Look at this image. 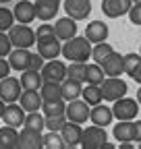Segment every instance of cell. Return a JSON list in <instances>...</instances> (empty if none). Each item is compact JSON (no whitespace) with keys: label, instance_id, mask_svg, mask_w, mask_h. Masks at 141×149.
I'll use <instances>...</instances> for the list:
<instances>
[{"label":"cell","instance_id":"obj_7","mask_svg":"<svg viewBox=\"0 0 141 149\" xmlns=\"http://www.w3.org/2000/svg\"><path fill=\"white\" fill-rule=\"evenodd\" d=\"M21 81L17 77H4L0 79V100H4V104H13V102H19L21 97Z\"/></svg>","mask_w":141,"mask_h":149},{"label":"cell","instance_id":"obj_20","mask_svg":"<svg viewBox=\"0 0 141 149\" xmlns=\"http://www.w3.org/2000/svg\"><path fill=\"white\" fill-rule=\"evenodd\" d=\"M42 93L40 89H23L21 91V97H19V104L25 112H38L42 110Z\"/></svg>","mask_w":141,"mask_h":149},{"label":"cell","instance_id":"obj_32","mask_svg":"<svg viewBox=\"0 0 141 149\" xmlns=\"http://www.w3.org/2000/svg\"><path fill=\"white\" fill-rule=\"evenodd\" d=\"M44 149H66L64 139L58 130H48L44 135Z\"/></svg>","mask_w":141,"mask_h":149},{"label":"cell","instance_id":"obj_43","mask_svg":"<svg viewBox=\"0 0 141 149\" xmlns=\"http://www.w3.org/2000/svg\"><path fill=\"white\" fill-rule=\"evenodd\" d=\"M133 141H141V120H135V137H133Z\"/></svg>","mask_w":141,"mask_h":149},{"label":"cell","instance_id":"obj_21","mask_svg":"<svg viewBox=\"0 0 141 149\" xmlns=\"http://www.w3.org/2000/svg\"><path fill=\"white\" fill-rule=\"evenodd\" d=\"M102 68L106 72V77H120L125 72V58L120 52H112L108 58L102 62Z\"/></svg>","mask_w":141,"mask_h":149},{"label":"cell","instance_id":"obj_47","mask_svg":"<svg viewBox=\"0 0 141 149\" xmlns=\"http://www.w3.org/2000/svg\"><path fill=\"white\" fill-rule=\"evenodd\" d=\"M10 2V0H0V4H8Z\"/></svg>","mask_w":141,"mask_h":149},{"label":"cell","instance_id":"obj_48","mask_svg":"<svg viewBox=\"0 0 141 149\" xmlns=\"http://www.w3.org/2000/svg\"><path fill=\"white\" fill-rule=\"evenodd\" d=\"M137 147H139V149H141V141H139V143H137Z\"/></svg>","mask_w":141,"mask_h":149},{"label":"cell","instance_id":"obj_13","mask_svg":"<svg viewBox=\"0 0 141 149\" xmlns=\"http://www.w3.org/2000/svg\"><path fill=\"white\" fill-rule=\"evenodd\" d=\"M33 4H35V17H38L40 21L48 23L58 15L62 0H35Z\"/></svg>","mask_w":141,"mask_h":149},{"label":"cell","instance_id":"obj_27","mask_svg":"<svg viewBox=\"0 0 141 149\" xmlns=\"http://www.w3.org/2000/svg\"><path fill=\"white\" fill-rule=\"evenodd\" d=\"M40 93H42V100L48 102V100H60L62 97V85L58 81H44L42 87H40Z\"/></svg>","mask_w":141,"mask_h":149},{"label":"cell","instance_id":"obj_12","mask_svg":"<svg viewBox=\"0 0 141 149\" xmlns=\"http://www.w3.org/2000/svg\"><path fill=\"white\" fill-rule=\"evenodd\" d=\"M60 135L64 139V145L66 149H75L81 145V137H83V128L79 122H73V120H66L64 126L60 128Z\"/></svg>","mask_w":141,"mask_h":149},{"label":"cell","instance_id":"obj_14","mask_svg":"<svg viewBox=\"0 0 141 149\" xmlns=\"http://www.w3.org/2000/svg\"><path fill=\"white\" fill-rule=\"evenodd\" d=\"M133 6V0H102V13L108 19H118L122 15H129Z\"/></svg>","mask_w":141,"mask_h":149},{"label":"cell","instance_id":"obj_38","mask_svg":"<svg viewBox=\"0 0 141 149\" xmlns=\"http://www.w3.org/2000/svg\"><path fill=\"white\" fill-rule=\"evenodd\" d=\"M13 50V42H10V37H8V31H0V56H6L10 54Z\"/></svg>","mask_w":141,"mask_h":149},{"label":"cell","instance_id":"obj_23","mask_svg":"<svg viewBox=\"0 0 141 149\" xmlns=\"http://www.w3.org/2000/svg\"><path fill=\"white\" fill-rule=\"evenodd\" d=\"M112 135L118 143H127V141H133L135 137V120H118Z\"/></svg>","mask_w":141,"mask_h":149},{"label":"cell","instance_id":"obj_17","mask_svg":"<svg viewBox=\"0 0 141 149\" xmlns=\"http://www.w3.org/2000/svg\"><path fill=\"white\" fill-rule=\"evenodd\" d=\"M54 35L58 37L60 42H66V40H70V37H75L77 35V21L70 19L68 15L60 17L58 21L54 23Z\"/></svg>","mask_w":141,"mask_h":149},{"label":"cell","instance_id":"obj_25","mask_svg":"<svg viewBox=\"0 0 141 149\" xmlns=\"http://www.w3.org/2000/svg\"><path fill=\"white\" fill-rule=\"evenodd\" d=\"M60 85H62V100H64V102H70V100L81 97V91H83V83H81V81L66 77Z\"/></svg>","mask_w":141,"mask_h":149},{"label":"cell","instance_id":"obj_50","mask_svg":"<svg viewBox=\"0 0 141 149\" xmlns=\"http://www.w3.org/2000/svg\"><path fill=\"white\" fill-rule=\"evenodd\" d=\"M139 54H141V48H139Z\"/></svg>","mask_w":141,"mask_h":149},{"label":"cell","instance_id":"obj_30","mask_svg":"<svg viewBox=\"0 0 141 149\" xmlns=\"http://www.w3.org/2000/svg\"><path fill=\"white\" fill-rule=\"evenodd\" d=\"M81 97L89 104V106H96L100 102H104V95H102V87L100 85H91V83H87L81 91Z\"/></svg>","mask_w":141,"mask_h":149},{"label":"cell","instance_id":"obj_19","mask_svg":"<svg viewBox=\"0 0 141 149\" xmlns=\"http://www.w3.org/2000/svg\"><path fill=\"white\" fill-rule=\"evenodd\" d=\"M89 120L91 124H98V126H110L112 120H114V114H112V108H108L106 104H96L91 106V112H89Z\"/></svg>","mask_w":141,"mask_h":149},{"label":"cell","instance_id":"obj_45","mask_svg":"<svg viewBox=\"0 0 141 149\" xmlns=\"http://www.w3.org/2000/svg\"><path fill=\"white\" fill-rule=\"evenodd\" d=\"M4 106H6V104H4V100H0V118H2V112H4Z\"/></svg>","mask_w":141,"mask_h":149},{"label":"cell","instance_id":"obj_26","mask_svg":"<svg viewBox=\"0 0 141 149\" xmlns=\"http://www.w3.org/2000/svg\"><path fill=\"white\" fill-rule=\"evenodd\" d=\"M19 81H21V87H23V89H40L42 83H44V77H42L40 70L27 68V70L21 72V79H19Z\"/></svg>","mask_w":141,"mask_h":149},{"label":"cell","instance_id":"obj_18","mask_svg":"<svg viewBox=\"0 0 141 149\" xmlns=\"http://www.w3.org/2000/svg\"><path fill=\"white\" fill-rule=\"evenodd\" d=\"M6 58H8V64H10V68H13V70L23 72V70H27V68H29L31 52H29V48H13V50H10V54L6 56Z\"/></svg>","mask_w":141,"mask_h":149},{"label":"cell","instance_id":"obj_33","mask_svg":"<svg viewBox=\"0 0 141 149\" xmlns=\"http://www.w3.org/2000/svg\"><path fill=\"white\" fill-rule=\"evenodd\" d=\"M23 126H29V128H38V130H44L46 128V116L42 112H27L25 114V122Z\"/></svg>","mask_w":141,"mask_h":149},{"label":"cell","instance_id":"obj_15","mask_svg":"<svg viewBox=\"0 0 141 149\" xmlns=\"http://www.w3.org/2000/svg\"><path fill=\"white\" fill-rule=\"evenodd\" d=\"M25 114L27 112L21 108V104H17V102H13V104H6L4 106V112H2V120L4 124H8V126H23V122H25Z\"/></svg>","mask_w":141,"mask_h":149},{"label":"cell","instance_id":"obj_44","mask_svg":"<svg viewBox=\"0 0 141 149\" xmlns=\"http://www.w3.org/2000/svg\"><path fill=\"white\" fill-rule=\"evenodd\" d=\"M131 79H133L135 83H139V85H141V64H139V66L135 68V72L131 74Z\"/></svg>","mask_w":141,"mask_h":149},{"label":"cell","instance_id":"obj_46","mask_svg":"<svg viewBox=\"0 0 141 149\" xmlns=\"http://www.w3.org/2000/svg\"><path fill=\"white\" fill-rule=\"evenodd\" d=\"M137 102H139V106H141V87H139V91H137Z\"/></svg>","mask_w":141,"mask_h":149},{"label":"cell","instance_id":"obj_41","mask_svg":"<svg viewBox=\"0 0 141 149\" xmlns=\"http://www.w3.org/2000/svg\"><path fill=\"white\" fill-rule=\"evenodd\" d=\"M44 62H46V60H44V56H42L40 52H35V54L31 52V60H29V68H31V70H42Z\"/></svg>","mask_w":141,"mask_h":149},{"label":"cell","instance_id":"obj_39","mask_svg":"<svg viewBox=\"0 0 141 149\" xmlns=\"http://www.w3.org/2000/svg\"><path fill=\"white\" fill-rule=\"evenodd\" d=\"M52 35H54V25L42 23L38 29H35V42H38V40H44V37H52Z\"/></svg>","mask_w":141,"mask_h":149},{"label":"cell","instance_id":"obj_9","mask_svg":"<svg viewBox=\"0 0 141 149\" xmlns=\"http://www.w3.org/2000/svg\"><path fill=\"white\" fill-rule=\"evenodd\" d=\"M44 147V135L38 128L23 126L19 133V147L17 149H42Z\"/></svg>","mask_w":141,"mask_h":149},{"label":"cell","instance_id":"obj_31","mask_svg":"<svg viewBox=\"0 0 141 149\" xmlns=\"http://www.w3.org/2000/svg\"><path fill=\"white\" fill-rule=\"evenodd\" d=\"M114 52V48L110 46V44H106V42H100V44H94V48H91V58H94V62H98V64H102L108 56Z\"/></svg>","mask_w":141,"mask_h":149},{"label":"cell","instance_id":"obj_49","mask_svg":"<svg viewBox=\"0 0 141 149\" xmlns=\"http://www.w3.org/2000/svg\"><path fill=\"white\" fill-rule=\"evenodd\" d=\"M133 2H141V0H133Z\"/></svg>","mask_w":141,"mask_h":149},{"label":"cell","instance_id":"obj_4","mask_svg":"<svg viewBox=\"0 0 141 149\" xmlns=\"http://www.w3.org/2000/svg\"><path fill=\"white\" fill-rule=\"evenodd\" d=\"M89 112H91V106L87 104L83 97H77V100H70L66 102V110H64V116L66 120H73V122H87L89 120Z\"/></svg>","mask_w":141,"mask_h":149},{"label":"cell","instance_id":"obj_29","mask_svg":"<svg viewBox=\"0 0 141 149\" xmlns=\"http://www.w3.org/2000/svg\"><path fill=\"white\" fill-rule=\"evenodd\" d=\"M64 110H66V102L62 97L42 102V114L44 116H60V114H64Z\"/></svg>","mask_w":141,"mask_h":149},{"label":"cell","instance_id":"obj_35","mask_svg":"<svg viewBox=\"0 0 141 149\" xmlns=\"http://www.w3.org/2000/svg\"><path fill=\"white\" fill-rule=\"evenodd\" d=\"M122 58H125V72L131 74L135 72V68L141 64V54H137V52H129V54H122Z\"/></svg>","mask_w":141,"mask_h":149},{"label":"cell","instance_id":"obj_1","mask_svg":"<svg viewBox=\"0 0 141 149\" xmlns=\"http://www.w3.org/2000/svg\"><path fill=\"white\" fill-rule=\"evenodd\" d=\"M62 58L70 62H85L87 58H91V42L87 37H70V40L62 42Z\"/></svg>","mask_w":141,"mask_h":149},{"label":"cell","instance_id":"obj_16","mask_svg":"<svg viewBox=\"0 0 141 149\" xmlns=\"http://www.w3.org/2000/svg\"><path fill=\"white\" fill-rule=\"evenodd\" d=\"M13 15H15V21L17 23H25V25H31L35 19V4L31 0H19L13 8Z\"/></svg>","mask_w":141,"mask_h":149},{"label":"cell","instance_id":"obj_3","mask_svg":"<svg viewBox=\"0 0 141 149\" xmlns=\"http://www.w3.org/2000/svg\"><path fill=\"white\" fill-rule=\"evenodd\" d=\"M100 87H102V95L106 102H116L120 97H125L127 91H129V85L120 77H106Z\"/></svg>","mask_w":141,"mask_h":149},{"label":"cell","instance_id":"obj_37","mask_svg":"<svg viewBox=\"0 0 141 149\" xmlns=\"http://www.w3.org/2000/svg\"><path fill=\"white\" fill-rule=\"evenodd\" d=\"M66 122V116L60 114V116H46V130H58L60 133V128L64 126Z\"/></svg>","mask_w":141,"mask_h":149},{"label":"cell","instance_id":"obj_10","mask_svg":"<svg viewBox=\"0 0 141 149\" xmlns=\"http://www.w3.org/2000/svg\"><path fill=\"white\" fill-rule=\"evenodd\" d=\"M35 46H38V52L44 56V60H54V58H58V56L62 54V42L58 40L56 35L38 40Z\"/></svg>","mask_w":141,"mask_h":149},{"label":"cell","instance_id":"obj_8","mask_svg":"<svg viewBox=\"0 0 141 149\" xmlns=\"http://www.w3.org/2000/svg\"><path fill=\"white\" fill-rule=\"evenodd\" d=\"M62 8L70 19L85 21L91 13V0H62Z\"/></svg>","mask_w":141,"mask_h":149},{"label":"cell","instance_id":"obj_36","mask_svg":"<svg viewBox=\"0 0 141 149\" xmlns=\"http://www.w3.org/2000/svg\"><path fill=\"white\" fill-rule=\"evenodd\" d=\"M15 23L17 21H15L13 10H8L6 6H0V31H8Z\"/></svg>","mask_w":141,"mask_h":149},{"label":"cell","instance_id":"obj_40","mask_svg":"<svg viewBox=\"0 0 141 149\" xmlns=\"http://www.w3.org/2000/svg\"><path fill=\"white\" fill-rule=\"evenodd\" d=\"M129 21L133 25H141V2H133V6L129 10Z\"/></svg>","mask_w":141,"mask_h":149},{"label":"cell","instance_id":"obj_2","mask_svg":"<svg viewBox=\"0 0 141 149\" xmlns=\"http://www.w3.org/2000/svg\"><path fill=\"white\" fill-rule=\"evenodd\" d=\"M8 37L13 42V48H31L35 46V29L25 23H15L8 29Z\"/></svg>","mask_w":141,"mask_h":149},{"label":"cell","instance_id":"obj_34","mask_svg":"<svg viewBox=\"0 0 141 149\" xmlns=\"http://www.w3.org/2000/svg\"><path fill=\"white\" fill-rule=\"evenodd\" d=\"M85 70H87L85 62H70V64H66V77L85 83Z\"/></svg>","mask_w":141,"mask_h":149},{"label":"cell","instance_id":"obj_42","mask_svg":"<svg viewBox=\"0 0 141 149\" xmlns=\"http://www.w3.org/2000/svg\"><path fill=\"white\" fill-rule=\"evenodd\" d=\"M10 64H8V60H4V56H0V79H4V77H8L10 74Z\"/></svg>","mask_w":141,"mask_h":149},{"label":"cell","instance_id":"obj_28","mask_svg":"<svg viewBox=\"0 0 141 149\" xmlns=\"http://www.w3.org/2000/svg\"><path fill=\"white\" fill-rule=\"evenodd\" d=\"M106 79V72L102 68V64L98 62H91L87 64V70H85V83H91V85H102Z\"/></svg>","mask_w":141,"mask_h":149},{"label":"cell","instance_id":"obj_11","mask_svg":"<svg viewBox=\"0 0 141 149\" xmlns=\"http://www.w3.org/2000/svg\"><path fill=\"white\" fill-rule=\"evenodd\" d=\"M40 72H42L44 81H58V83H62L66 79V64L62 60H56V58L54 60H46Z\"/></svg>","mask_w":141,"mask_h":149},{"label":"cell","instance_id":"obj_22","mask_svg":"<svg viewBox=\"0 0 141 149\" xmlns=\"http://www.w3.org/2000/svg\"><path fill=\"white\" fill-rule=\"evenodd\" d=\"M85 37L91 44H100L108 40V25L104 21H89L85 27Z\"/></svg>","mask_w":141,"mask_h":149},{"label":"cell","instance_id":"obj_24","mask_svg":"<svg viewBox=\"0 0 141 149\" xmlns=\"http://www.w3.org/2000/svg\"><path fill=\"white\" fill-rule=\"evenodd\" d=\"M19 147V130L15 126H0V149H17Z\"/></svg>","mask_w":141,"mask_h":149},{"label":"cell","instance_id":"obj_6","mask_svg":"<svg viewBox=\"0 0 141 149\" xmlns=\"http://www.w3.org/2000/svg\"><path fill=\"white\" fill-rule=\"evenodd\" d=\"M108 141V135H106L104 126H87L83 128V137H81V147L83 149H102L104 143Z\"/></svg>","mask_w":141,"mask_h":149},{"label":"cell","instance_id":"obj_5","mask_svg":"<svg viewBox=\"0 0 141 149\" xmlns=\"http://www.w3.org/2000/svg\"><path fill=\"white\" fill-rule=\"evenodd\" d=\"M112 114L116 120H135L137 118V112H139V102L133 97H120L116 102H112Z\"/></svg>","mask_w":141,"mask_h":149}]
</instances>
